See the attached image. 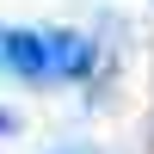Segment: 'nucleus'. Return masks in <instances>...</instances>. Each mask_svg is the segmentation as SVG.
<instances>
[{"label":"nucleus","mask_w":154,"mask_h":154,"mask_svg":"<svg viewBox=\"0 0 154 154\" xmlns=\"http://www.w3.org/2000/svg\"><path fill=\"white\" fill-rule=\"evenodd\" d=\"M0 130H12V117H6V111H0Z\"/></svg>","instance_id":"7ed1b4c3"},{"label":"nucleus","mask_w":154,"mask_h":154,"mask_svg":"<svg viewBox=\"0 0 154 154\" xmlns=\"http://www.w3.org/2000/svg\"><path fill=\"white\" fill-rule=\"evenodd\" d=\"M49 43V80H86L93 74V43L80 31H43Z\"/></svg>","instance_id":"f03ea898"},{"label":"nucleus","mask_w":154,"mask_h":154,"mask_svg":"<svg viewBox=\"0 0 154 154\" xmlns=\"http://www.w3.org/2000/svg\"><path fill=\"white\" fill-rule=\"evenodd\" d=\"M62 154H80V148H62Z\"/></svg>","instance_id":"20e7f679"},{"label":"nucleus","mask_w":154,"mask_h":154,"mask_svg":"<svg viewBox=\"0 0 154 154\" xmlns=\"http://www.w3.org/2000/svg\"><path fill=\"white\" fill-rule=\"evenodd\" d=\"M0 68L12 80H49V43H43V31L0 25Z\"/></svg>","instance_id":"f257e3e1"}]
</instances>
